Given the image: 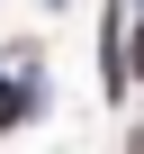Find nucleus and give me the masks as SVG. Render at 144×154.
Returning <instances> with one entry per match:
<instances>
[{"mask_svg":"<svg viewBox=\"0 0 144 154\" xmlns=\"http://www.w3.org/2000/svg\"><path fill=\"white\" fill-rule=\"evenodd\" d=\"M126 72H144V27H135V45H126Z\"/></svg>","mask_w":144,"mask_h":154,"instance_id":"nucleus-1","label":"nucleus"},{"mask_svg":"<svg viewBox=\"0 0 144 154\" xmlns=\"http://www.w3.org/2000/svg\"><path fill=\"white\" fill-rule=\"evenodd\" d=\"M135 154H144V136H135Z\"/></svg>","mask_w":144,"mask_h":154,"instance_id":"nucleus-2","label":"nucleus"}]
</instances>
